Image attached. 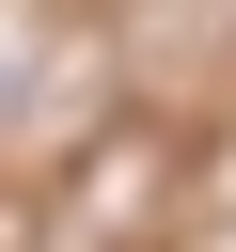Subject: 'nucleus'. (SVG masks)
<instances>
[{
	"instance_id": "nucleus-1",
	"label": "nucleus",
	"mask_w": 236,
	"mask_h": 252,
	"mask_svg": "<svg viewBox=\"0 0 236 252\" xmlns=\"http://www.w3.org/2000/svg\"><path fill=\"white\" fill-rule=\"evenodd\" d=\"M142 205H157V126H126V142L79 158V236H126Z\"/></svg>"
}]
</instances>
